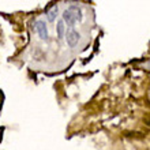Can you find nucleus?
<instances>
[{"label":"nucleus","instance_id":"nucleus-1","mask_svg":"<svg viewBox=\"0 0 150 150\" xmlns=\"http://www.w3.org/2000/svg\"><path fill=\"white\" fill-rule=\"evenodd\" d=\"M81 19H82V12H81L79 7H76V6H71V7L67 8L63 12V22H66L67 26H71L72 28Z\"/></svg>","mask_w":150,"mask_h":150},{"label":"nucleus","instance_id":"nucleus-2","mask_svg":"<svg viewBox=\"0 0 150 150\" xmlns=\"http://www.w3.org/2000/svg\"><path fill=\"white\" fill-rule=\"evenodd\" d=\"M79 33L78 32H75V30H70V32L67 33V44L70 45V47H75L76 44H78V41H79Z\"/></svg>","mask_w":150,"mask_h":150},{"label":"nucleus","instance_id":"nucleus-3","mask_svg":"<svg viewBox=\"0 0 150 150\" xmlns=\"http://www.w3.org/2000/svg\"><path fill=\"white\" fill-rule=\"evenodd\" d=\"M36 30H37V33H38L40 37H41L42 40L48 38V30H47V26H45V22L38 21V22L36 23Z\"/></svg>","mask_w":150,"mask_h":150},{"label":"nucleus","instance_id":"nucleus-4","mask_svg":"<svg viewBox=\"0 0 150 150\" xmlns=\"http://www.w3.org/2000/svg\"><path fill=\"white\" fill-rule=\"evenodd\" d=\"M56 15H57V6H53V7H52L51 10H48V12H47L48 21H49V22H53Z\"/></svg>","mask_w":150,"mask_h":150},{"label":"nucleus","instance_id":"nucleus-5","mask_svg":"<svg viewBox=\"0 0 150 150\" xmlns=\"http://www.w3.org/2000/svg\"><path fill=\"white\" fill-rule=\"evenodd\" d=\"M56 29H57V37H59V38H63V34H64V22L63 21H59V22H57Z\"/></svg>","mask_w":150,"mask_h":150}]
</instances>
